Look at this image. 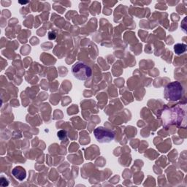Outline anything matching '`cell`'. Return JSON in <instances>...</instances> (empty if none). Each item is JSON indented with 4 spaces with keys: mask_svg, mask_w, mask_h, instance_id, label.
Returning a JSON list of instances; mask_svg holds the SVG:
<instances>
[{
    "mask_svg": "<svg viewBox=\"0 0 187 187\" xmlns=\"http://www.w3.org/2000/svg\"><path fill=\"white\" fill-rule=\"evenodd\" d=\"M184 92V86L180 82H171L164 88V98L169 101H178V100L181 99V97H183Z\"/></svg>",
    "mask_w": 187,
    "mask_h": 187,
    "instance_id": "6da1fadb",
    "label": "cell"
},
{
    "mask_svg": "<svg viewBox=\"0 0 187 187\" xmlns=\"http://www.w3.org/2000/svg\"><path fill=\"white\" fill-rule=\"evenodd\" d=\"M71 70L75 78L80 81H86L92 75V68L82 61H77L73 64Z\"/></svg>",
    "mask_w": 187,
    "mask_h": 187,
    "instance_id": "7a4b0ae2",
    "label": "cell"
},
{
    "mask_svg": "<svg viewBox=\"0 0 187 187\" xmlns=\"http://www.w3.org/2000/svg\"><path fill=\"white\" fill-rule=\"evenodd\" d=\"M95 138L100 143H108L115 137L114 132L103 126H98L94 130Z\"/></svg>",
    "mask_w": 187,
    "mask_h": 187,
    "instance_id": "3957f363",
    "label": "cell"
},
{
    "mask_svg": "<svg viewBox=\"0 0 187 187\" xmlns=\"http://www.w3.org/2000/svg\"><path fill=\"white\" fill-rule=\"evenodd\" d=\"M12 174L15 179L19 181H24L26 177V172L23 167L17 166L15 168H13L12 170Z\"/></svg>",
    "mask_w": 187,
    "mask_h": 187,
    "instance_id": "277c9868",
    "label": "cell"
},
{
    "mask_svg": "<svg viewBox=\"0 0 187 187\" xmlns=\"http://www.w3.org/2000/svg\"><path fill=\"white\" fill-rule=\"evenodd\" d=\"M187 46L186 44L178 43L174 45V51L177 55H181L186 51Z\"/></svg>",
    "mask_w": 187,
    "mask_h": 187,
    "instance_id": "5b68a950",
    "label": "cell"
},
{
    "mask_svg": "<svg viewBox=\"0 0 187 187\" xmlns=\"http://www.w3.org/2000/svg\"><path fill=\"white\" fill-rule=\"evenodd\" d=\"M57 137L60 140L63 141L64 140H67V133L65 130H60L57 132Z\"/></svg>",
    "mask_w": 187,
    "mask_h": 187,
    "instance_id": "8992f818",
    "label": "cell"
},
{
    "mask_svg": "<svg viewBox=\"0 0 187 187\" xmlns=\"http://www.w3.org/2000/svg\"><path fill=\"white\" fill-rule=\"evenodd\" d=\"M0 185L2 186H7L9 185V181L8 180L4 178V176H2L1 179H0Z\"/></svg>",
    "mask_w": 187,
    "mask_h": 187,
    "instance_id": "52a82bcc",
    "label": "cell"
},
{
    "mask_svg": "<svg viewBox=\"0 0 187 187\" xmlns=\"http://www.w3.org/2000/svg\"><path fill=\"white\" fill-rule=\"evenodd\" d=\"M56 35L55 32H48V39L50 40H53L56 39Z\"/></svg>",
    "mask_w": 187,
    "mask_h": 187,
    "instance_id": "ba28073f",
    "label": "cell"
},
{
    "mask_svg": "<svg viewBox=\"0 0 187 187\" xmlns=\"http://www.w3.org/2000/svg\"><path fill=\"white\" fill-rule=\"evenodd\" d=\"M19 3H21V4H26V3H28V2H19Z\"/></svg>",
    "mask_w": 187,
    "mask_h": 187,
    "instance_id": "9c48e42d",
    "label": "cell"
}]
</instances>
